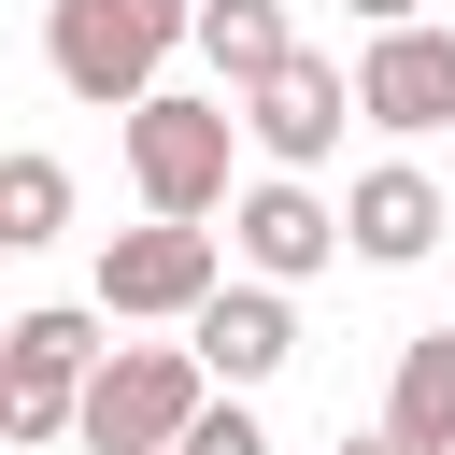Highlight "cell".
I'll use <instances>...</instances> for the list:
<instances>
[{"instance_id":"obj_8","label":"cell","mask_w":455,"mask_h":455,"mask_svg":"<svg viewBox=\"0 0 455 455\" xmlns=\"http://www.w3.org/2000/svg\"><path fill=\"white\" fill-rule=\"evenodd\" d=\"M355 114H370L384 142H441V128H455V28H441V14L370 28V43H355Z\"/></svg>"},{"instance_id":"obj_4","label":"cell","mask_w":455,"mask_h":455,"mask_svg":"<svg viewBox=\"0 0 455 455\" xmlns=\"http://www.w3.org/2000/svg\"><path fill=\"white\" fill-rule=\"evenodd\" d=\"M199 398H213V370H199V341H114L100 370H85V455H171L185 427H199Z\"/></svg>"},{"instance_id":"obj_14","label":"cell","mask_w":455,"mask_h":455,"mask_svg":"<svg viewBox=\"0 0 455 455\" xmlns=\"http://www.w3.org/2000/svg\"><path fill=\"white\" fill-rule=\"evenodd\" d=\"M171 455H270V427H256V398H242V384H213V398H199V427H185Z\"/></svg>"},{"instance_id":"obj_7","label":"cell","mask_w":455,"mask_h":455,"mask_svg":"<svg viewBox=\"0 0 455 455\" xmlns=\"http://www.w3.org/2000/svg\"><path fill=\"white\" fill-rule=\"evenodd\" d=\"M228 256L270 270V284H313L327 256H355V228H341V199H327L313 171H256V185L228 199Z\"/></svg>"},{"instance_id":"obj_16","label":"cell","mask_w":455,"mask_h":455,"mask_svg":"<svg viewBox=\"0 0 455 455\" xmlns=\"http://www.w3.org/2000/svg\"><path fill=\"white\" fill-rule=\"evenodd\" d=\"M341 455H398V441H384V427H355V441H341Z\"/></svg>"},{"instance_id":"obj_9","label":"cell","mask_w":455,"mask_h":455,"mask_svg":"<svg viewBox=\"0 0 455 455\" xmlns=\"http://www.w3.org/2000/svg\"><path fill=\"white\" fill-rule=\"evenodd\" d=\"M185 341H199V370H213V384H242V398H256V384L299 355V284L242 270V284H213V299L185 313Z\"/></svg>"},{"instance_id":"obj_10","label":"cell","mask_w":455,"mask_h":455,"mask_svg":"<svg viewBox=\"0 0 455 455\" xmlns=\"http://www.w3.org/2000/svg\"><path fill=\"white\" fill-rule=\"evenodd\" d=\"M341 228H355V256H370V270H412V256H441L455 199H441L412 156H370V171L341 185Z\"/></svg>"},{"instance_id":"obj_6","label":"cell","mask_w":455,"mask_h":455,"mask_svg":"<svg viewBox=\"0 0 455 455\" xmlns=\"http://www.w3.org/2000/svg\"><path fill=\"white\" fill-rule=\"evenodd\" d=\"M341 114H355V71H341L327 43H299L284 71L242 85V142H256L270 171H327V156H341Z\"/></svg>"},{"instance_id":"obj_11","label":"cell","mask_w":455,"mask_h":455,"mask_svg":"<svg viewBox=\"0 0 455 455\" xmlns=\"http://www.w3.org/2000/svg\"><path fill=\"white\" fill-rule=\"evenodd\" d=\"M384 441L398 455H455V327H412L384 370Z\"/></svg>"},{"instance_id":"obj_5","label":"cell","mask_w":455,"mask_h":455,"mask_svg":"<svg viewBox=\"0 0 455 455\" xmlns=\"http://www.w3.org/2000/svg\"><path fill=\"white\" fill-rule=\"evenodd\" d=\"M213 284H228V242H213L199 213H142V228L100 242V284H85V299H100L114 327H185Z\"/></svg>"},{"instance_id":"obj_1","label":"cell","mask_w":455,"mask_h":455,"mask_svg":"<svg viewBox=\"0 0 455 455\" xmlns=\"http://www.w3.org/2000/svg\"><path fill=\"white\" fill-rule=\"evenodd\" d=\"M185 43H199V0H43V71H57L85 114L156 100Z\"/></svg>"},{"instance_id":"obj_3","label":"cell","mask_w":455,"mask_h":455,"mask_svg":"<svg viewBox=\"0 0 455 455\" xmlns=\"http://www.w3.org/2000/svg\"><path fill=\"white\" fill-rule=\"evenodd\" d=\"M100 327H114L100 299H43V313L0 327V441H14V455H57V441L85 427V370L114 355Z\"/></svg>"},{"instance_id":"obj_13","label":"cell","mask_w":455,"mask_h":455,"mask_svg":"<svg viewBox=\"0 0 455 455\" xmlns=\"http://www.w3.org/2000/svg\"><path fill=\"white\" fill-rule=\"evenodd\" d=\"M57 228H71V156L14 142V156H0V242H14V256H43Z\"/></svg>"},{"instance_id":"obj_12","label":"cell","mask_w":455,"mask_h":455,"mask_svg":"<svg viewBox=\"0 0 455 455\" xmlns=\"http://www.w3.org/2000/svg\"><path fill=\"white\" fill-rule=\"evenodd\" d=\"M299 57V28H284V0H199V71L242 100L256 71H284Z\"/></svg>"},{"instance_id":"obj_2","label":"cell","mask_w":455,"mask_h":455,"mask_svg":"<svg viewBox=\"0 0 455 455\" xmlns=\"http://www.w3.org/2000/svg\"><path fill=\"white\" fill-rule=\"evenodd\" d=\"M114 142H128L142 213H199V228H213V213L242 199V185H228V156H242V100H228V85H213V100H199V85H156V100L114 114Z\"/></svg>"},{"instance_id":"obj_15","label":"cell","mask_w":455,"mask_h":455,"mask_svg":"<svg viewBox=\"0 0 455 455\" xmlns=\"http://www.w3.org/2000/svg\"><path fill=\"white\" fill-rule=\"evenodd\" d=\"M341 14H355V28H412L427 0H341Z\"/></svg>"}]
</instances>
